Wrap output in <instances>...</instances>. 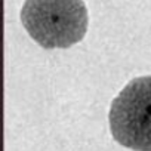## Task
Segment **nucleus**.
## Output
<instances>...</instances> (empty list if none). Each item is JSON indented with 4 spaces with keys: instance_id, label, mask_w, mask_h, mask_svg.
Masks as SVG:
<instances>
[{
    "instance_id": "1",
    "label": "nucleus",
    "mask_w": 151,
    "mask_h": 151,
    "mask_svg": "<svg viewBox=\"0 0 151 151\" xmlns=\"http://www.w3.org/2000/svg\"><path fill=\"white\" fill-rule=\"evenodd\" d=\"M21 22L45 49H67L79 43L89 25L83 0H24Z\"/></svg>"
},
{
    "instance_id": "2",
    "label": "nucleus",
    "mask_w": 151,
    "mask_h": 151,
    "mask_svg": "<svg viewBox=\"0 0 151 151\" xmlns=\"http://www.w3.org/2000/svg\"><path fill=\"white\" fill-rule=\"evenodd\" d=\"M108 123L113 138L135 151H151V76L130 80L113 99Z\"/></svg>"
}]
</instances>
